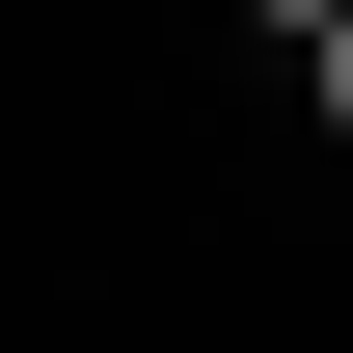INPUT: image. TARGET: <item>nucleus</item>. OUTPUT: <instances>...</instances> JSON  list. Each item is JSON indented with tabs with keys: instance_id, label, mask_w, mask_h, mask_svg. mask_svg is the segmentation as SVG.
<instances>
[{
	"instance_id": "obj_1",
	"label": "nucleus",
	"mask_w": 353,
	"mask_h": 353,
	"mask_svg": "<svg viewBox=\"0 0 353 353\" xmlns=\"http://www.w3.org/2000/svg\"><path fill=\"white\" fill-rule=\"evenodd\" d=\"M245 28H272V54H326V28H353V0H245Z\"/></svg>"
},
{
	"instance_id": "obj_2",
	"label": "nucleus",
	"mask_w": 353,
	"mask_h": 353,
	"mask_svg": "<svg viewBox=\"0 0 353 353\" xmlns=\"http://www.w3.org/2000/svg\"><path fill=\"white\" fill-rule=\"evenodd\" d=\"M299 82H326V136H353V28H326V54H299Z\"/></svg>"
}]
</instances>
